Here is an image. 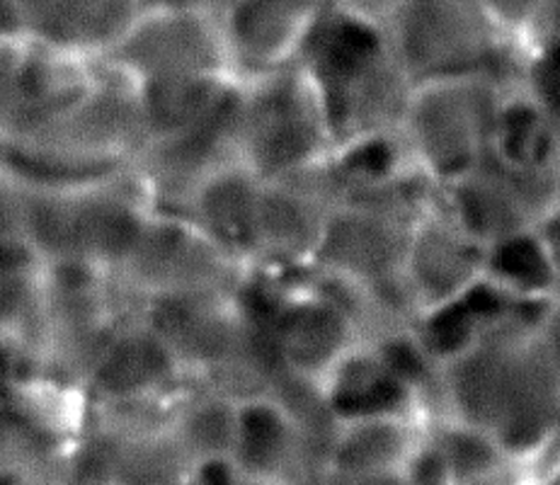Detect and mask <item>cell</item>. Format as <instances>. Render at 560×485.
<instances>
[{"label": "cell", "mask_w": 560, "mask_h": 485, "mask_svg": "<svg viewBox=\"0 0 560 485\" xmlns=\"http://www.w3.org/2000/svg\"><path fill=\"white\" fill-rule=\"evenodd\" d=\"M556 303H526L440 371L434 417L476 427L524 469L560 442V359L548 333Z\"/></svg>", "instance_id": "6da1fadb"}, {"label": "cell", "mask_w": 560, "mask_h": 485, "mask_svg": "<svg viewBox=\"0 0 560 485\" xmlns=\"http://www.w3.org/2000/svg\"><path fill=\"white\" fill-rule=\"evenodd\" d=\"M139 88L151 139L192 127L235 81L217 10L141 8L105 56Z\"/></svg>", "instance_id": "7a4b0ae2"}, {"label": "cell", "mask_w": 560, "mask_h": 485, "mask_svg": "<svg viewBox=\"0 0 560 485\" xmlns=\"http://www.w3.org/2000/svg\"><path fill=\"white\" fill-rule=\"evenodd\" d=\"M151 139L139 88L103 59L37 127L3 141V171L47 183H88L129 168Z\"/></svg>", "instance_id": "3957f363"}, {"label": "cell", "mask_w": 560, "mask_h": 485, "mask_svg": "<svg viewBox=\"0 0 560 485\" xmlns=\"http://www.w3.org/2000/svg\"><path fill=\"white\" fill-rule=\"evenodd\" d=\"M296 66L311 81L332 143L400 129L412 81L384 22L326 3Z\"/></svg>", "instance_id": "277c9868"}, {"label": "cell", "mask_w": 560, "mask_h": 485, "mask_svg": "<svg viewBox=\"0 0 560 485\" xmlns=\"http://www.w3.org/2000/svg\"><path fill=\"white\" fill-rule=\"evenodd\" d=\"M517 78L464 73L416 83L400 134L416 171L434 189L456 183L492 155L498 115Z\"/></svg>", "instance_id": "5b68a950"}, {"label": "cell", "mask_w": 560, "mask_h": 485, "mask_svg": "<svg viewBox=\"0 0 560 485\" xmlns=\"http://www.w3.org/2000/svg\"><path fill=\"white\" fill-rule=\"evenodd\" d=\"M386 30L416 83L464 73L517 78L522 44L483 0H396Z\"/></svg>", "instance_id": "8992f818"}, {"label": "cell", "mask_w": 560, "mask_h": 485, "mask_svg": "<svg viewBox=\"0 0 560 485\" xmlns=\"http://www.w3.org/2000/svg\"><path fill=\"white\" fill-rule=\"evenodd\" d=\"M233 158L262 180H275L326 161L335 143L311 81L289 66L238 81L231 127Z\"/></svg>", "instance_id": "52a82bcc"}, {"label": "cell", "mask_w": 560, "mask_h": 485, "mask_svg": "<svg viewBox=\"0 0 560 485\" xmlns=\"http://www.w3.org/2000/svg\"><path fill=\"white\" fill-rule=\"evenodd\" d=\"M267 333L284 374L311 383L366 337L357 297L313 269L289 279Z\"/></svg>", "instance_id": "ba28073f"}, {"label": "cell", "mask_w": 560, "mask_h": 485, "mask_svg": "<svg viewBox=\"0 0 560 485\" xmlns=\"http://www.w3.org/2000/svg\"><path fill=\"white\" fill-rule=\"evenodd\" d=\"M440 192L452 217L486 247L512 233L534 229L560 207V151L529 165L490 155L468 175Z\"/></svg>", "instance_id": "9c48e42d"}, {"label": "cell", "mask_w": 560, "mask_h": 485, "mask_svg": "<svg viewBox=\"0 0 560 485\" xmlns=\"http://www.w3.org/2000/svg\"><path fill=\"white\" fill-rule=\"evenodd\" d=\"M243 273L245 265L235 263L197 226L177 213L155 211L117 287L133 307H141L165 297L229 291Z\"/></svg>", "instance_id": "30bf717a"}, {"label": "cell", "mask_w": 560, "mask_h": 485, "mask_svg": "<svg viewBox=\"0 0 560 485\" xmlns=\"http://www.w3.org/2000/svg\"><path fill=\"white\" fill-rule=\"evenodd\" d=\"M345 192L330 155L304 171L262 180L255 265L282 275L308 273Z\"/></svg>", "instance_id": "8fae6325"}, {"label": "cell", "mask_w": 560, "mask_h": 485, "mask_svg": "<svg viewBox=\"0 0 560 485\" xmlns=\"http://www.w3.org/2000/svg\"><path fill=\"white\" fill-rule=\"evenodd\" d=\"M189 377L171 343L133 307L85 379L95 408H121L165 401L180 393Z\"/></svg>", "instance_id": "7c38bea8"}, {"label": "cell", "mask_w": 560, "mask_h": 485, "mask_svg": "<svg viewBox=\"0 0 560 485\" xmlns=\"http://www.w3.org/2000/svg\"><path fill=\"white\" fill-rule=\"evenodd\" d=\"M231 461L250 483L316 485L326 471L304 425L277 391L238 399Z\"/></svg>", "instance_id": "4fadbf2b"}, {"label": "cell", "mask_w": 560, "mask_h": 485, "mask_svg": "<svg viewBox=\"0 0 560 485\" xmlns=\"http://www.w3.org/2000/svg\"><path fill=\"white\" fill-rule=\"evenodd\" d=\"M73 201L78 255L117 281L159 209L131 168L75 183Z\"/></svg>", "instance_id": "5bb4252c"}, {"label": "cell", "mask_w": 560, "mask_h": 485, "mask_svg": "<svg viewBox=\"0 0 560 485\" xmlns=\"http://www.w3.org/2000/svg\"><path fill=\"white\" fill-rule=\"evenodd\" d=\"M486 273V245L476 241L434 192L416 221L402 263V285L416 311L462 297Z\"/></svg>", "instance_id": "9a60e30c"}, {"label": "cell", "mask_w": 560, "mask_h": 485, "mask_svg": "<svg viewBox=\"0 0 560 485\" xmlns=\"http://www.w3.org/2000/svg\"><path fill=\"white\" fill-rule=\"evenodd\" d=\"M328 0H229L219 10L229 61L238 81L294 66Z\"/></svg>", "instance_id": "2e32d148"}, {"label": "cell", "mask_w": 560, "mask_h": 485, "mask_svg": "<svg viewBox=\"0 0 560 485\" xmlns=\"http://www.w3.org/2000/svg\"><path fill=\"white\" fill-rule=\"evenodd\" d=\"M139 10V0H3V37L95 61L125 35Z\"/></svg>", "instance_id": "e0dca14e"}, {"label": "cell", "mask_w": 560, "mask_h": 485, "mask_svg": "<svg viewBox=\"0 0 560 485\" xmlns=\"http://www.w3.org/2000/svg\"><path fill=\"white\" fill-rule=\"evenodd\" d=\"M262 177L248 165L229 161L214 168L185 201L177 217L187 219L245 267L257 261Z\"/></svg>", "instance_id": "ac0fdd59"}, {"label": "cell", "mask_w": 560, "mask_h": 485, "mask_svg": "<svg viewBox=\"0 0 560 485\" xmlns=\"http://www.w3.org/2000/svg\"><path fill=\"white\" fill-rule=\"evenodd\" d=\"M318 391L338 423L376 415H430L424 403L364 337L335 365Z\"/></svg>", "instance_id": "d6986e66"}, {"label": "cell", "mask_w": 560, "mask_h": 485, "mask_svg": "<svg viewBox=\"0 0 560 485\" xmlns=\"http://www.w3.org/2000/svg\"><path fill=\"white\" fill-rule=\"evenodd\" d=\"M430 425V415H376L340 423L326 469L402 476L428 442Z\"/></svg>", "instance_id": "ffe728a7"}, {"label": "cell", "mask_w": 560, "mask_h": 485, "mask_svg": "<svg viewBox=\"0 0 560 485\" xmlns=\"http://www.w3.org/2000/svg\"><path fill=\"white\" fill-rule=\"evenodd\" d=\"M238 399L207 381H189L177 393L171 413V432L192 466L231 459Z\"/></svg>", "instance_id": "44dd1931"}, {"label": "cell", "mask_w": 560, "mask_h": 485, "mask_svg": "<svg viewBox=\"0 0 560 485\" xmlns=\"http://www.w3.org/2000/svg\"><path fill=\"white\" fill-rule=\"evenodd\" d=\"M483 277L520 303L560 301V273L536 226L488 245Z\"/></svg>", "instance_id": "7402d4cb"}, {"label": "cell", "mask_w": 560, "mask_h": 485, "mask_svg": "<svg viewBox=\"0 0 560 485\" xmlns=\"http://www.w3.org/2000/svg\"><path fill=\"white\" fill-rule=\"evenodd\" d=\"M100 420L119 435L115 485H183L189 478L195 466L173 437L171 420L151 425Z\"/></svg>", "instance_id": "603a6c76"}, {"label": "cell", "mask_w": 560, "mask_h": 485, "mask_svg": "<svg viewBox=\"0 0 560 485\" xmlns=\"http://www.w3.org/2000/svg\"><path fill=\"white\" fill-rule=\"evenodd\" d=\"M330 161L347 189L386 187L422 177L416 171L400 129L364 134V137L335 146Z\"/></svg>", "instance_id": "cb8c5ba5"}, {"label": "cell", "mask_w": 560, "mask_h": 485, "mask_svg": "<svg viewBox=\"0 0 560 485\" xmlns=\"http://www.w3.org/2000/svg\"><path fill=\"white\" fill-rule=\"evenodd\" d=\"M560 151V131L514 83L500 107L492 155L510 165H529Z\"/></svg>", "instance_id": "d4e9b609"}, {"label": "cell", "mask_w": 560, "mask_h": 485, "mask_svg": "<svg viewBox=\"0 0 560 485\" xmlns=\"http://www.w3.org/2000/svg\"><path fill=\"white\" fill-rule=\"evenodd\" d=\"M430 442L440 451L454 485H464L512 464L488 435L450 417H432Z\"/></svg>", "instance_id": "484cf974"}, {"label": "cell", "mask_w": 560, "mask_h": 485, "mask_svg": "<svg viewBox=\"0 0 560 485\" xmlns=\"http://www.w3.org/2000/svg\"><path fill=\"white\" fill-rule=\"evenodd\" d=\"M486 8L522 47L534 37L548 0H483Z\"/></svg>", "instance_id": "4316f807"}, {"label": "cell", "mask_w": 560, "mask_h": 485, "mask_svg": "<svg viewBox=\"0 0 560 485\" xmlns=\"http://www.w3.org/2000/svg\"><path fill=\"white\" fill-rule=\"evenodd\" d=\"M316 485H408L406 473L402 476H374V473H350L326 469L320 473Z\"/></svg>", "instance_id": "83f0119b"}, {"label": "cell", "mask_w": 560, "mask_h": 485, "mask_svg": "<svg viewBox=\"0 0 560 485\" xmlns=\"http://www.w3.org/2000/svg\"><path fill=\"white\" fill-rule=\"evenodd\" d=\"M529 471L532 469H524L520 464H508L464 485H529Z\"/></svg>", "instance_id": "f1b7e54d"}, {"label": "cell", "mask_w": 560, "mask_h": 485, "mask_svg": "<svg viewBox=\"0 0 560 485\" xmlns=\"http://www.w3.org/2000/svg\"><path fill=\"white\" fill-rule=\"evenodd\" d=\"M536 231H539L541 241L548 247V253H551L560 273V207L553 209L551 213H546V217L536 223Z\"/></svg>", "instance_id": "f546056e"}, {"label": "cell", "mask_w": 560, "mask_h": 485, "mask_svg": "<svg viewBox=\"0 0 560 485\" xmlns=\"http://www.w3.org/2000/svg\"><path fill=\"white\" fill-rule=\"evenodd\" d=\"M529 485H560V457L546 459L529 471Z\"/></svg>", "instance_id": "4dcf8cb0"}, {"label": "cell", "mask_w": 560, "mask_h": 485, "mask_svg": "<svg viewBox=\"0 0 560 485\" xmlns=\"http://www.w3.org/2000/svg\"><path fill=\"white\" fill-rule=\"evenodd\" d=\"M541 35H560V0H548L546 3L539 27L534 32V37H541Z\"/></svg>", "instance_id": "1f68e13d"}, {"label": "cell", "mask_w": 560, "mask_h": 485, "mask_svg": "<svg viewBox=\"0 0 560 485\" xmlns=\"http://www.w3.org/2000/svg\"><path fill=\"white\" fill-rule=\"evenodd\" d=\"M141 8H153V5H197L205 8L201 0H139Z\"/></svg>", "instance_id": "d6a6232c"}, {"label": "cell", "mask_w": 560, "mask_h": 485, "mask_svg": "<svg viewBox=\"0 0 560 485\" xmlns=\"http://www.w3.org/2000/svg\"><path fill=\"white\" fill-rule=\"evenodd\" d=\"M201 3H205V8H209V10H217V13H219V10H221L223 5H226L229 0H201Z\"/></svg>", "instance_id": "836d02e7"}, {"label": "cell", "mask_w": 560, "mask_h": 485, "mask_svg": "<svg viewBox=\"0 0 560 485\" xmlns=\"http://www.w3.org/2000/svg\"><path fill=\"white\" fill-rule=\"evenodd\" d=\"M243 485H272V483H250V481H245Z\"/></svg>", "instance_id": "e575fe53"}, {"label": "cell", "mask_w": 560, "mask_h": 485, "mask_svg": "<svg viewBox=\"0 0 560 485\" xmlns=\"http://www.w3.org/2000/svg\"><path fill=\"white\" fill-rule=\"evenodd\" d=\"M183 485H192V483H189V478H187V481H185V483H183Z\"/></svg>", "instance_id": "d590c367"}]
</instances>
